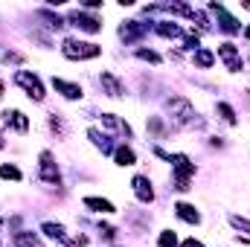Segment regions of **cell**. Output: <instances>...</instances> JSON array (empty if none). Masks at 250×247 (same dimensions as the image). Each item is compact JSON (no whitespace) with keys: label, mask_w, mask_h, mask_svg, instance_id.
<instances>
[{"label":"cell","mask_w":250,"mask_h":247,"mask_svg":"<svg viewBox=\"0 0 250 247\" xmlns=\"http://www.w3.org/2000/svg\"><path fill=\"white\" fill-rule=\"evenodd\" d=\"M230 224H233L236 230H245V233H250V221H248V218H242V215H230Z\"/></svg>","instance_id":"7402d4cb"},{"label":"cell","mask_w":250,"mask_h":247,"mask_svg":"<svg viewBox=\"0 0 250 247\" xmlns=\"http://www.w3.org/2000/svg\"><path fill=\"white\" fill-rule=\"evenodd\" d=\"M0 178H6V181H21V172H18L15 166H0Z\"/></svg>","instance_id":"44dd1931"},{"label":"cell","mask_w":250,"mask_h":247,"mask_svg":"<svg viewBox=\"0 0 250 247\" xmlns=\"http://www.w3.org/2000/svg\"><path fill=\"white\" fill-rule=\"evenodd\" d=\"M0 96H3V82H0Z\"/></svg>","instance_id":"f546056e"},{"label":"cell","mask_w":250,"mask_h":247,"mask_svg":"<svg viewBox=\"0 0 250 247\" xmlns=\"http://www.w3.org/2000/svg\"><path fill=\"white\" fill-rule=\"evenodd\" d=\"M64 56L67 59H96L99 56V47L96 44H84V41H64Z\"/></svg>","instance_id":"6da1fadb"},{"label":"cell","mask_w":250,"mask_h":247,"mask_svg":"<svg viewBox=\"0 0 250 247\" xmlns=\"http://www.w3.org/2000/svg\"><path fill=\"white\" fill-rule=\"evenodd\" d=\"M218 56L224 59L227 70H233V73H239V70H242V59H239V53H236V47H233V44H221V47H218Z\"/></svg>","instance_id":"5b68a950"},{"label":"cell","mask_w":250,"mask_h":247,"mask_svg":"<svg viewBox=\"0 0 250 247\" xmlns=\"http://www.w3.org/2000/svg\"><path fill=\"white\" fill-rule=\"evenodd\" d=\"M70 21H73L79 29H84V32H99V29H102L99 18H90V15H82V12H73V15H70Z\"/></svg>","instance_id":"8992f818"},{"label":"cell","mask_w":250,"mask_h":247,"mask_svg":"<svg viewBox=\"0 0 250 247\" xmlns=\"http://www.w3.org/2000/svg\"><path fill=\"white\" fill-rule=\"evenodd\" d=\"M99 84L105 87L108 96H123V84H120V79H117L114 73H102V76H99Z\"/></svg>","instance_id":"ba28073f"},{"label":"cell","mask_w":250,"mask_h":247,"mask_svg":"<svg viewBox=\"0 0 250 247\" xmlns=\"http://www.w3.org/2000/svg\"><path fill=\"white\" fill-rule=\"evenodd\" d=\"M143 32H146V23H137V21H128V23H123V29H120V35H123L125 41H134Z\"/></svg>","instance_id":"8fae6325"},{"label":"cell","mask_w":250,"mask_h":247,"mask_svg":"<svg viewBox=\"0 0 250 247\" xmlns=\"http://www.w3.org/2000/svg\"><path fill=\"white\" fill-rule=\"evenodd\" d=\"M245 35H248V41H250V26H248V29H245Z\"/></svg>","instance_id":"f1b7e54d"},{"label":"cell","mask_w":250,"mask_h":247,"mask_svg":"<svg viewBox=\"0 0 250 247\" xmlns=\"http://www.w3.org/2000/svg\"><path fill=\"white\" fill-rule=\"evenodd\" d=\"M218 114H221V117H224L230 125L236 123V114H233V108H230V105H224V102H221V105H218Z\"/></svg>","instance_id":"d4e9b609"},{"label":"cell","mask_w":250,"mask_h":247,"mask_svg":"<svg viewBox=\"0 0 250 247\" xmlns=\"http://www.w3.org/2000/svg\"><path fill=\"white\" fill-rule=\"evenodd\" d=\"M172 160V169H175V175H178V189H189V178L195 175V166L189 163L187 154H175V157H169Z\"/></svg>","instance_id":"7a4b0ae2"},{"label":"cell","mask_w":250,"mask_h":247,"mask_svg":"<svg viewBox=\"0 0 250 247\" xmlns=\"http://www.w3.org/2000/svg\"><path fill=\"white\" fill-rule=\"evenodd\" d=\"M134 192H137V198H140L143 204H148V201L154 198V192H151V184H148V178H143V175H137V178H134Z\"/></svg>","instance_id":"9c48e42d"},{"label":"cell","mask_w":250,"mask_h":247,"mask_svg":"<svg viewBox=\"0 0 250 247\" xmlns=\"http://www.w3.org/2000/svg\"><path fill=\"white\" fill-rule=\"evenodd\" d=\"M195 64L209 67V64H212V53H209V50H198V53H195Z\"/></svg>","instance_id":"ffe728a7"},{"label":"cell","mask_w":250,"mask_h":247,"mask_svg":"<svg viewBox=\"0 0 250 247\" xmlns=\"http://www.w3.org/2000/svg\"><path fill=\"white\" fill-rule=\"evenodd\" d=\"M90 140H93V143H96V145H99L102 151H111V145H108V140H105V137H102L99 131H93V128H90Z\"/></svg>","instance_id":"cb8c5ba5"},{"label":"cell","mask_w":250,"mask_h":247,"mask_svg":"<svg viewBox=\"0 0 250 247\" xmlns=\"http://www.w3.org/2000/svg\"><path fill=\"white\" fill-rule=\"evenodd\" d=\"M84 206H90L96 212H114V204L111 201H102V198H84Z\"/></svg>","instance_id":"5bb4252c"},{"label":"cell","mask_w":250,"mask_h":247,"mask_svg":"<svg viewBox=\"0 0 250 247\" xmlns=\"http://www.w3.org/2000/svg\"><path fill=\"white\" fill-rule=\"evenodd\" d=\"M137 56H140V59H146V62H151V64L160 62V56H157V53H151V50H140Z\"/></svg>","instance_id":"4316f807"},{"label":"cell","mask_w":250,"mask_h":247,"mask_svg":"<svg viewBox=\"0 0 250 247\" xmlns=\"http://www.w3.org/2000/svg\"><path fill=\"white\" fill-rule=\"evenodd\" d=\"M41 178H44L47 184L59 186V169H56V163H53V154H50V151H44V154H41Z\"/></svg>","instance_id":"277c9868"},{"label":"cell","mask_w":250,"mask_h":247,"mask_svg":"<svg viewBox=\"0 0 250 247\" xmlns=\"http://www.w3.org/2000/svg\"><path fill=\"white\" fill-rule=\"evenodd\" d=\"M184 247H204L201 242H195V239H189V242H184Z\"/></svg>","instance_id":"83f0119b"},{"label":"cell","mask_w":250,"mask_h":247,"mask_svg":"<svg viewBox=\"0 0 250 247\" xmlns=\"http://www.w3.org/2000/svg\"><path fill=\"white\" fill-rule=\"evenodd\" d=\"M15 82H18V84H21V87H23V90H26L35 102H41V99H44V84L38 82V76H32V73L21 70V73L15 76Z\"/></svg>","instance_id":"3957f363"},{"label":"cell","mask_w":250,"mask_h":247,"mask_svg":"<svg viewBox=\"0 0 250 247\" xmlns=\"http://www.w3.org/2000/svg\"><path fill=\"white\" fill-rule=\"evenodd\" d=\"M169 111L175 114L178 123H189L192 120V105H189L187 99H169Z\"/></svg>","instance_id":"52a82bcc"},{"label":"cell","mask_w":250,"mask_h":247,"mask_svg":"<svg viewBox=\"0 0 250 247\" xmlns=\"http://www.w3.org/2000/svg\"><path fill=\"white\" fill-rule=\"evenodd\" d=\"M0 59H3V62H15V64L23 62V56H18V53H9V50H0Z\"/></svg>","instance_id":"484cf974"},{"label":"cell","mask_w":250,"mask_h":247,"mask_svg":"<svg viewBox=\"0 0 250 247\" xmlns=\"http://www.w3.org/2000/svg\"><path fill=\"white\" fill-rule=\"evenodd\" d=\"M53 87H56L59 93H64L67 99H79V96H82V87H79V84H70V82H64V79H53Z\"/></svg>","instance_id":"30bf717a"},{"label":"cell","mask_w":250,"mask_h":247,"mask_svg":"<svg viewBox=\"0 0 250 247\" xmlns=\"http://www.w3.org/2000/svg\"><path fill=\"white\" fill-rule=\"evenodd\" d=\"M117 163H120V166H134V151L125 148V145H120V148H117Z\"/></svg>","instance_id":"ac0fdd59"},{"label":"cell","mask_w":250,"mask_h":247,"mask_svg":"<svg viewBox=\"0 0 250 247\" xmlns=\"http://www.w3.org/2000/svg\"><path fill=\"white\" fill-rule=\"evenodd\" d=\"M102 123L108 125V128H117V131H123L125 137L131 134V128H128V125H125V123H120V120H117L114 114H105V117H102Z\"/></svg>","instance_id":"2e32d148"},{"label":"cell","mask_w":250,"mask_h":247,"mask_svg":"<svg viewBox=\"0 0 250 247\" xmlns=\"http://www.w3.org/2000/svg\"><path fill=\"white\" fill-rule=\"evenodd\" d=\"M175 212H178L184 221H189V224H198V221H201L198 209H195V206H189V204H178V206H175Z\"/></svg>","instance_id":"4fadbf2b"},{"label":"cell","mask_w":250,"mask_h":247,"mask_svg":"<svg viewBox=\"0 0 250 247\" xmlns=\"http://www.w3.org/2000/svg\"><path fill=\"white\" fill-rule=\"evenodd\" d=\"M157 32L166 35V38H178V35H181V29H178L175 23H157Z\"/></svg>","instance_id":"d6986e66"},{"label":"cell","mask_w":250,"mask_h":247,"mask_svg":"<svg viewBox=\"0 0 250 247\" xmlns=\"http://www.w3.org/2000/svg\"><path fill=\"white\" fill-rule=\"evenodd\" d=\"M44 233H47V236H53V239H59V242H67V236H64V227H62V224H53V221H47V224H44Z\"/></svg>","instance_id":"e0dca14e"},{"label":"cell","mask_w":250,"mask_h":247,"mask_svg":"<svg viewBox=\"0 0 250 247\" xmlns=\"http://www.w3.org/2000/svg\"><path fill=\"white\" fill-rule=\"evenodd\" d=\"M3 120H6V123L12 125V128H18V131H26V128H29L26 117H23L21 111H6V114H3Z\"/></svg>","instance_id":"7c38bea8"},{"label":"cell","mask_w":250,"mask_h":247,"mask_svg":"<svg viewBox=\"0 0 250 247\" xmlns=\"http://www.w3.org/2000/svg\"><path fill=\"white\" fill-rule=\"evenodd\" d=\"M178 245V236L172 233V230H166V233H160V247H175Z\"/></svg>","instance_id":"603a6c76"},{"label":"cell","mask_w":250,"mask_h":247,"mask_svg":"<svg viewBox=\"0 0 250 247\" xmlns=\"http://www.w3.org/2000/svg\"><path fill=\"white\" fill-rule=\"evenodd\" d=\"M15 245L18 247H44L41 245V239L32 236V233H18V236H15Z\"/></svg>","instance_id":"9a60e30c"}]
</instances>
